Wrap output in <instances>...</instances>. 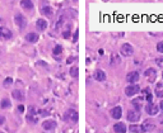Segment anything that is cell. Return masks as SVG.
<instances>
[{
	"mask_svg": "<svg viewBox=\"0 0 163 133\" xmlns=\"http://www.w3.org/2000/svg\"><path fill=\"white\" fill-rule=\"evenodd\" d=\"M12 84H13V79H12V78H6V79L4 80V82H3V85L6 87V86H10Z\"/></svg>",
	"mask_w": 163,
	"mask_h": 133,
	"instance_id": "26",
	"label": "cell"
},
{
	"mask_svg": "<svg viewBox=\"0 0 163 133\" xmlns=\"http://www.w3.org/2000/svg\"><path fill=\"white\" fill-rule=\"evenodd\" d=\"M120 52H121V55H122V56H125V57H127V56H131V55H133L134 48L131 47V44H129V43H125V44H122V46H121Z\"/></svg>",
	"mask_w": 163,
	"mask_h": 133,
	"instance_id": "4",
	"label": "cell"
},
{
	"mask_svg": "<svg viewBox=\"0 0 163 133\" xmlns=\"http://www.w3.org/2000/svg\"><path fill=\"white\" fill-rule=\"evenodd\" d=\"M74 60H75V57H69V60H68L66 62H68V64H71V62L74 61Z\"/></svg>",
	"mask_w": 163,
	"mask_h": 133,
	"instance_id": "35",
	"label": "cell"
},
{
	"mask_svg": "<svg viewBox=\"0 0 163 133\" xmlns=\"http://www.w3.org/2000/svg\"><path fill=\"white\" fill-rule=\"evenodd\" d=\"M144 75L148 78L149 82H154L155 78H157V71H155V69H148V70H145Z\"/></svg>",
	"mask_w": 163,
	"mask_h": 133,
	"instance_id": "6",
	"label": "cell"
},
{
	"mask_svg": "<svg viewBox=\"0 0 163 133\" xmlns=\"http://www.w3.org/2000/svg\"><path fill=\"white\" fill-rule=\"evenodd\" d=\"M14 22L17 26L19 27V29H23V28H26V26H27V19L24 18L23 14H17L14 17Z\"/></svg>",
	"mask_w": 163,
	"mask_h": 133,
	"instance_id": "2",
	"label": "cell"
},
{
	"mask_svg": "<svg viewBox=\"0 0 163 133\" xmlns=\"http://www.w3.org/2000/svg\"><path fill=\"white\" fill-rule=\"evenodd\" d=\"M155 64H157L159 67H163V57H159L155 60Z\"/></svg>",
	"mask_w": 163,
	"mask_h": 133,
	"instance_id": "28",
	"label": "cell"
},
{
	"mask_svg": "<svg viewBox=\"0 0 163 133\" xmlns=\"http://www.w3.org/2000/svg\"><path fill=\"white\" fill-rule=\"evenodd\" d=\"M5 123V117L4 115H0V125H3Z\"/></svg>",
	"mask_w": 163,
	"mask_h": 133,
	"instance_id": "32",
	"label": "cell"
},
{
	"mask_svg": "<svg viewBox=\"0 0 163 133\" xmlns=\"http://www.w3.org/2000/svg\"><path fill=\"white\" fill-rule=\"evenodd\" d=\"M129 129L133 133H144V132H147L145 131V128H144V125H136V124H131Z\"/></svg>",
	"mask_w": 163,
	"mask_h": 133,
	"instance_id": "14",
	"label": "cell"
},
{
	"mask_svg": "<svg viewBox=\"0 0 163 133\" xmlns=\"http://www.w3.org/2000/svg\"><path fill=\"white\" fill-rule=\"evenodd\" d=\"M38 38H40L38 34L34 33V32H31L26 36V39H27V42H29V43H36V42L38 41Z\"/></svg>",
	"mask_w": 163,
	"mask_h": 133,
	"instance_id": "15",
	"label": "cell"
},
{
	"mask_svg": "<svg viewBox=\"0 0 163 133\" xmlns=\"http://www.w3.org/2000/svg\"><path fill=\"white\" fill-rule=\"evenodd\" d=\"M141 103H143V98H136V99L133 100V105L136 108V110L141 108Z\"/></svg>",
	"mask_w": 163,
	"mask_h": 133,
	"instance_id": "23",
	"label": "cell"
},
{
	"mask_svg": "<svg viewBox=\"0 0 163 133\" xmlns=\"http://www.w3.org/2000/svg\"><path fill=\"white\" fill-rule=\"evenodd\" d=\"M41 13H42L43 15L50 17L51 14H52V8H51L50 5H43L42 8H41Z\"/></svg>",
	"mask_w": 163,
	"mask_h": 133,
	"instance_id": "20",
	"label": "cell"
},
{
	"mask_svg": "<svg viewBox=\"0 0 163 133\" xmlns=\"http://www.w3.org/2000/svg\"><path fill=\"white\" fill-rule=\"evenodd\" d=\"M78 75H79L78 67L77 66H73V67L70 69V76H73V78H78Z\"/></svg>",
	"mask_w": 163,
	"mask_h": 133,
	"instance_id": "24",
	"label": "cell"
},
{
	"mask_svg": "<svg viewBox=\"0 0 163 133\" xmlns=\"http://www.w3.org/2000/svg\"><path fill=\"white\" fill-rule=\"evenodd\" d=\"M12 38V32L8 28L0 27V39H10Z\"/></svg>",
	"mask_w": 163,
	"mask_h": 133,
	"instance_id": "10",
	"label": "cell"
},
{
	"mask_svg": "<svg viewBox=\"0 0 163 133\" xmlns=\"http://www.w3.org/2000/svg\"><path fill=\"white\" fill-rule=\"evenodd\" d=\"M94 79L97 81H105L106 80V73L102 70H96L94 71Z\"/></svg>",
	"mask_w": 163,
	"mask_h": 133,
	"instance_id": "16",
	"label": "cell"
},
{
	"mask_svg": "<svg viewBox=\"0 0 163 133\" xmlns=\"http://www.w3.org/2000/svg\"><path fill=\"white\" fill-rule=\"evenodd\" d=\"M144 94H147V99H145V100H147L148 103H152V100H153V99H152V94L149 93V90H148V89H145V90H144Z\"/></svg>",
	"mask_w": 163,
	"mask_h": 133,
	"instance_id": "27",
	"label": "cell"
},
{
	"mask_svg": "<svg viewBox=\"0 0 163 133\" xmlns=\"http://www.w3.org/2000/svg\"><path fill=\"white\" fill-rule=\"evenodd\" d=\"M113 131L116 133H126V125H125L122 122H119L113 125Z\"/></svg>",
	"mask_w": 163,
	"mask_h": 133,
	"instance_id": "12",
	"label": "cell"
},
{
	"mask_svg": "<svg viewBox=\"0 0 163 133\" xmlns=\"http://www.w3.org/2000/svg\"><path fill=\"white\" fill-rule=\"evenodd\" d=\"M37 65H43V66H47V64H45V62H42V61H38V62H37Z\"/></svg>",
	"mask_w": 163,
	"mask_h": 133,
	"instance_id": "36",
	"label": "cell"
},
{
	"mask_svg": "<svg viewBox=\"0 0 163 133\" xmlns=\"http://www.w3.org/2000/svg\"><path fill=\"white\" fill-rule=\"evenodd\" d=\"M138 80H139V72L138 71H131V72H129L126 75V81L130 82L131 85H134Z\"/></svg>",
	"mask_w": 163,
	"mask_h": 133,
	"instance_id": "5",
	"label": "cell"
},
{
	"mask_svg": "<svg viewBox=\"0 0 163 133\" xmlns=\"http://www.w3.org/2000/svg\"><path fill=\"white\" fill-rule=\"evenodd\" d=\"M56 125H57L56 122L52 119H47L42 123V127H43V129H46V131H52V129L56 128Z\"/></svg>",
	"mask_w": 163,
	"mask_h": 133,
	"instance_id": "9",
	"label": "cell"
},
{
	"mask_svg": "<svg viewBox=\"0 0 163 133\" xmlns=\"http://www.w3.org/2000/svg\"><path fill=\"white\" fill-rule=\"evenodd\" d=\"M12 95H13V98H14V99L19 100V101L24 100V93L22 91V90H19V89H15L14 91L12 93Z\"/></svg>",
	"mask_w": 163,
	"mask_h": 133,
	"instance_id": "17",
	"label": "cell"
},
{
	"mask_svg": "<svg viewBox=\"0 0 163 133\" xmlns=\"http://www.w3.org/2000/svg\"><path fill=\"white\" fill-rule=\"evenodd\" d=\"M36 27L38 30H45L47 28V22L45 19H38L36 23Z\"/></svg>",
	"mask_w": 163,
	"mask_h": 133,
	"instance_id": "18",
	"label": "cell"
},
{
	"mask_svg": "<svg viewBox=\"0 0 163 133\" xmlns=\"http://www.w3.org/2000/svg\"><path fill=\"white\" fill-rule=\"evenodd\" d=\"M18 112H19V113H23V112H24V107L23 105H19L18 107Z\"/></svg>",
	"mask_w": 163,
	"mask_h": 133,
	"instance_id": "34",
	"label": "cell"
},
{
	"mask_svg": "<svg viewBox=\"0 0 163 133\" xmlns=\"http://www.w3.org/2000/svg\"><path fill=\"white\" fill-rule=\"evenodd\" d=\"M113 62H120V60H119V57H117V55H112V62H111V65H113Z\"/></svg>",
	"mask_w": 163,
	"mask_h": 133,
	"instance_id": "30",
	"label": "cell"
},
{
	"mask_svg": "<svg viewBox=\"0 0 163 133\" xmlns=\"http://www.w3.org/2000/svg\"><path fill=\"white\" fill-rule=\"evenodd\" d=\"M111 115H112L113 119H120L121 115H122V109L121 107H115L112 110H111Z\"/></svg>",
	"mask_w": 163,
	"mask_h": 133,
	"instance_id": "11",
	"label": "cell"
},
{
	"mask_svg": "<svg viewBox=\"0 0 163 133\" xmlns=\"http://www.w3.org/2000/svg\"><path fill=\"white\" fill-rule=\"evenodd\" d=\"M62 36H64V38H68L69 36H70V32H69V30H66V32L62 33Z\"/></svg>",
	"mask_w": 163,
	"mask_h": 133,
	"instance_id": "33",
	"label": "cell"
},
{
	"mask_svg": "<svg viewBox=\"0 0 163 133\" xmlns=\"http://www.w3.org/2000/svg\"><path fill=\"white\" fill-rule=\"evenodd\" d=\"M78 36H79V32H78V30H75L74 36H73V41H74V42H77V39H78Z\"/></svg>",
	"mask_w": 163,
	"mask_h": 133,
	"instance_id": "31",
	"label": "cell"
},
{
	"mask_svg": "<svg viewBox=\"0 0 163 133\" xmlns=\"http://www.w3.org/2000/svg\"><path fill=\"white\" fill-rule=\"evenodd\" d=\"M0 55H1V51H0Z\"/></svg>",
	"mask_w": 163,
	"mask_h": 133,
	"instance_id": "38",
	"label": "cell"
},
{
	"mask_svg": "<svg viewBox=\"0 0 163 133\" xmlns=\"http://www.w3.org/2000/svg\"><path fill=\"white\" fill-rule=\"evenodd\" d=\"M140 91V87L139 85H136V84H134V85H129L127 87H125V94H126L127 96H133L135 94H138Z\"/></svg>",
	"mask_w": 163,
	"mask_h": 133,
	"instance_id": "3",
	"label": "cell"
},
{
	"mask_svg": "<svg viewBox=\"0 0 163 133\" xmlns=\"http://www.w3.org/2000/svg\"><path fill=\"white\" fill-rule=\"evenodd\" d=\"M0 133H3V132H0Z\"/></svg>",
	"mask_w": 163,
	"mask_h": 133,
	"instance_id": "39",
	"label": "cell"
},
{
	"mask_svg": "<svg viewBox=\"0 0 163 133\" xmlns=\"http://www.w3.org/2000/svg\"><path fill=\"white\" fill-rule=\"evenodd\" d=\"M127 119L130 122H138L140 119V112L139 110H129V113H127Z\"/></svg>",
	"mask_w": 163,
	"mask_h": 133,
	"instance_id": "8",
	"label": "cell"
},
{
	"mask_svg": "<svg viewBox=\"0 0 163 133\" xmlns=\"http://www.w3.org/2000/svg\"><path fill=\"white\" fill-rule=\"evenodd\" d=\"M61 52H62V47L60 46V44H57V46L54 48V56H59V55H61Z\"/></svg>",
	"mask_w": 163,
	"mask_h": 133,
	"instance_id": "25",
	"label": "cell"
},
{
	"mask_svg": "<svg viewBox=\"0 0 163 133\" xmlns=\"http://www.w3.org/2000/svg\"><path fill=\"white\" fill-rule=\"evenodd\" d=\"M158 105L157 104H153V103H148V105L145 107V112L149 114V115H155L158 113Z\"/></svg>",
	"mask_w": 163,
	"mask_h": 133,
	"instance_id": "7",
	"label": "cell"
},
{
	"mask_svg": "<svg viewBox=\"0 0 163 133\" xmlns=\"http://www.w3.org/2000/svg\"><path fill=\"white\" fill-rule=\"evenodd\" d=\"M157 51L163 53V42H159V43L157 44Z\"/></svg>",
	"mask_w": 163,
	"mask_h": 133,
	"instance_id": "29",
	"label": "cell"
},
{
	"mask_svg": "<svg viewBox=\"0 0 163 133\" xmlns=\"http://www.w3.org/2000/svg\"><path fill=\"white\" fill-rule=\"evenodd\" d=\"M0 107H1V109H9V108L12 107V101L5 98V99L1 100V103H0Z\"/></svg>",
	"mask_w": 163,
	"mask_h": 133,
	"instance_id": "21",
	"label": "cell"
},
{
	"mask_svg": "<svg viewBox=\"0 0 163 133\" xmlns=\"http://www.w3.org/2000/svg\"><path fill=\"white\" fill-rule=\"evenodd\" d=\"M78 112L77 110H74V109H68L66 112H65V114H64V121H69V122H71V123H77L78 122Z\"/></svg>",
	"mask_w": 163,
	"mask_h": 133,
	"instance_id": "1",
	"label": "cell"
},
{
	"mask_svg": "<svg viewBox=\"0 0 163 133\" xmlns=\"http://www.w3.org/2000/svg\"><path fill=\"white\" fill-rule=\"evenodd\" d=\"M20 5H22L24 9H28V10L33 8V3L31 1V0H22V1H20Z\"/></svg>",
	"mask_w": 163,
	"mask_h": 133,
	"instance_id": "22",
	"label": "cell"
},
{
	"mask_svg": "<svg viewBox=\"0 0 163 133\" xmlns=\"http://www.w3.org/2000/svg\"><path fill=\"white\" fill-rule=\"evenodd\" d=\"M159 107H161V109H162V110H163V100H162V101H161V104H159Z\"/></svg>",
	"mask_w": 163,
	"mask_h": 133,
	"instance_id": "37",
	"label": "cell"
},
{
	"mask_svg": "<svg viewBox=\"0 0 163 133\" xmlns=\"http://www.w3.org/2000/svg\"><path fill=\"white\" fill-rule=\"evenodd\" d=\"M155 95L158 98H163V81L158 82L157 86H155Z\"/></svg>",
	"mask_w": 163,
	"mask_h": 133,
	"instance_id": "19",
	"label": "cell"
},
{
	"mask_svg": "<svg viewBox=\"0 0 163 133\" xmlns=\"http://www.w3.org/2000/svg\"><path fill=\"white\" fill-rule=\"evenodd\" d=\"M34 113H36V109H34L33 107H29V113H28V115H27V119H28L31 123H37V117H34Z\"/></svg>",
	"mask_w": 163,
	"mask_h": 133,
	"instance_id": "13",
	"label": "cell"
}]
</instances>
